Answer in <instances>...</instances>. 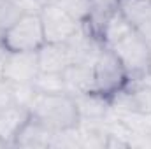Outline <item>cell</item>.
<instances>
[{"label": "cell", "instance_id": "obj_1", "mask_svg": "<svg viewBox=\"0 0 151 149\" xmlns=\"http://www.w3.org/2000/svg\"><path fill=\"white\" fill-rule=\"evenodd\" d=\"M28 111L32 117L39 119L40 123H44L55 132L74 128L79 123V112H77L76 100L69 93H62V95L37 93Z\"/></svg>", "mask_w": 151, "mask_h": 149}, {"label": "cell", "instance_id": "obj_2", "mask_svg": "<svg viewBox=\"0 0 151 149\" xmlns=\"http://www.w3.org/2000/svg\"><path fill=\"white\" fill-rule=\"evenodd\" d=\"M109 49L118 56L121 65L125 67L128 79H146L150 75V51L151 46L139 35V32L134 28L125 37L116 40Z\"/></svg>", "mask_w": 151, "mask_h": 149}, {"label": "cell", "instance_id": "obj_3", "mask_svg": "<svg viewBox=\"0 0 151 149\" xmlns=\"http://www.w3.org/2000/svg\"><path fill=\"white\" fill-rule=\"evenodd\" d=\"M44 42V28L39 14H23L2 35V44L7 51H37Z\"/></svg>", "mask_w": 151, "mask_h": 149}, {"label": "cell", "instance_id": "obj_4", "mask_svg": "<svg viewBox=\"0 0 151 149\" xmlns=\"http://www.w3.org/2000/svg\"><path fill=\"white\" fill-rule=\"evenodd\" d=\"M93 74H95L97 93H102L106 97H113L118 90H121L128 82V75H127L125 67L121 65L118 56L106 46L100 51V54L93 65Z\"/></svg>", "mask_w": 151, "mask_h": 149}, {"label": "cell", "instance_id": "obj_5", "mask_svg": "<svg viewBox=\"0 0 151 149\" xmlns=\"http://www.w3.org/2000/svg\"><path fill=\"white\" fill-rule=\"evenodd\" d=\"M39 16L42 21L46 42H67L81 27L77 19H74L65 9H62L55 2L42 5Z\"/></svg>", "mask_w": 151, "mask_h": 149}, {"label": "cell", "instance_id": "obj_6", "mask_svg": "<svg viewBox=\"0 0 151 149\" xmlns=\"http://www.w3.org/2000/svg\"><path fill=\"white\" fill-rule=\"evenodd\" d=\"M40 72L37 51H7L4 58L2 77L9 82H34Z\"/></svg>", "mask_w": 151, "mask_h": 149}, {"label": "cell", "instance_id": "obj_7", "mask_svg": "<svg viewBox=\"0 0 151 149\" xmlns=\"http://www.w3.org/2000/svg\"><path fill=\"white\" fill-rule=\"evenodd\" d=\"M40 72H63L70 63L72 56L65 42H44L37 49Z\"/></svg>", "mask_w": 151, "mask_h": 149}, {"label": "cell", "instance_id": "obj_8", "mask_svg": "<svg viewBox=\"0 0 151 149\" xmlns=\"http://www.w3.org/2000/svg\"><path fill=\"white\" fill-rule=\"evenodd\" d=\"M53 135L55 130H51L49 126H46L44 123H40L39 119L32 117L21 126V130L18 132L14 144L12 146H23V148H47L53 142Z\"/></svg>", "mask_w": 151, "mask_h": 149}, {"label": "cell", "instance_id": "obj_9", "mask_svg": "<svg viewBox=\"0 0 151 149\" xmlns=\"http://www.w3.org/2000/svg\"><path fill=\"white\" fill-rule=\"evenodd\" d=\"M62 74H63V79H65L67 93L70 97H77V95L97 91L93 67L81 65V63H70Z\"/></svg>", "mask_w": 151, "mask_h": 149}, {"label": "cell", "instance_id": "obj_10", "mask_svg": "<svg viewBox=\"0 0 151 149\" xmlns=\"http://www.w3.org/2000/svg\"><path fill=\"white\" fill-rule=\"evenodd\" d=\"M28 119H30V111L27 107H21L18 104L0 107V137L9 146H12L18 132Z\"/></svg>", "mask_w": 151, "mask_h": 149}, {"label": "cell", "instance_id": "obj_11", "mask_svg": "<svg viewBox=\"0 0 151 149\" xmlns=\"http://www.w3.org/2000/svg\"><path fill=\"white\" fill-rule=\"evenodd\" d=\"M77 112H79V119H97V117H104L111 111V102L109 97L91 91V93H84V95H77L74 97Z\"/></svg>", "mask_w": 151, "mask_h": 149}, {"label": "cell", "instance_id": "obj_12", "mask_svg": "<svg viewBox=\"0 0 151 149\" xmlns=\"http://www.w3.org/2000/svg\"><path fill=\"white\" fill-rule=\"evenodd\" d=\"M118 11L137 30L151 19V0H118Z\"/></svg>", "mask_w": 151, "mask_h": 149}, {"label": "cell", "instance_id": "obj_13", "mask_svg": "<svg viewBox=\"0 0 151 149\" xmlns=\"http://www.w3.org/2000/svg\"><path fill=\"white\" fill-rule=\"evenodd\" d=\"M34 86L37 93L44 95H62L67 93L65 88V79L62 72H39L34 79Z\"/></svg>", "mask_w": 151, "mask_h": 149}, {"label": "cell", "instance_id": "obj_14", "mask_svg": "<svg viewBox=\"0 0 151 149\" xmlns=\"http://www.w3.org/2000/svg\"><path fill=\"white\" fill-rule=\"evenodd\" d=\"M62 9H65L79 23H86L91 16V0H56Z\"/></svg>", "mask_w": 151, "mask_h": 149}, {"label": "cell", "instance_id": "obj_15", "mask_svg": "<svg viewBox=\"0 0 151 149\" xmlns=\"http://www.w3.org/2000/svg\"><path fill=\"white\" fill-rule=\"evenodd\" d=\"M21 16L23 12L18 9V5L12 0H0V40L4 32L11 28Z\"/></svg>", "mask_w": 151, "mask_h": 149}, {"label": "cell", "instance_id": "obj_16", "mask_svg": "<svg viewBox=\"0 0 151 149\" xmlns=\"http://www.w3.org/2000/svg\"><path fill=\"white\" fill-rule=\"evenodd\" d=\"M35 95H37V90H35L34 82H12V100H14V104L28 109L32 100L35 98Z\"/></svg>", "mask_w": 151, "mask_h": 149}, {"label": "cell", "instance_id": "obj_17", "mask_svg": "<svg viewBox=\"0 0 151 149\" xmlns=\"http://www.w3.org/2000/svg\"><path fill=\"white\" fill-rule=\"evenodd\" d=\"M14 104L12 100V82H9L5 77L0 75V107Z\"/></svg>", "mask_w": 151, "mask_h": 149}, {"label": "cell", "instance_id": "obj_18", "mask_svg": "<svg viewBox=\"0 0 151 149\" xmlns=\"http://www.w3.org/2000/svg\"><path fill=\"white\" fill-rule=\"evenodd\" d=\"M12 2L23 14H39L42 9V4L39 0H12Z\"/></svg>", "mask_w": 151, "mask_h": 149}, {"label": "cell", "instance_id": "obj_19", "mask_svg": "<svg viewBox=\"0 0 151 149\" xmlns=\"http://www.w3.org/2000/svg\"><path fill=\"white\" fill-rule=\"evenodd\" d=\"M137 32H139V35H141V37H142L151 46V19L148 21V23H144L142 27H139V28H137Z\"/></svg>", "mask_w": 151, "mask_h": 149}, {"label": "cell", "instance_id": "obj_20", "mask_svg": "<svg viewBox=\"0 0 151 149\" xmlns=\"http://www.w3.org/2000/svg\"><path fill=\"white\" fill-rule=\"evenodd\" d=\"M5 53H7V49L2 47V49H0V75H2V69H4V58H5Z\"/></svg>", "mask_w": 151, "mask_h": 149}, {"label": "cell", "instance_id": "obj_21", "mask_svg": "<svg viewBox=\"0 0 151 149\" xmlns=\"http://www.w3.org/2000/svg\"><path fill=\"white\" fill-rule=\"evenodd\" d=\"M42 5H46V4H53V2H56V0H39Z\"/></svg>", "mask_w": 151, "mask_h": 149}, {"label": "cell", "instance_id": "obj_22", "mask_svg": "<svg viewBox=\"0 0 151 149\" xmlns=\"http://www.w3.org/2000/svg\"><path fill=\"white\" fill-rule=\"evenodd\" d=\"M5 146H9V144H7V142H5V140L0 137V148H5Z\"/></svg>", "mask_w": 151, "mask_h": 149}, {"label": "cell", "instance_id": "obj_23", "mask_svg": "<svg viewBox=\"0 0 151 149\" xmlns=\"http://www.w3.org/2000/svg\"><path fill=\"white\" fill-rule=\"evenodd\" d=\"M148 77L151 79V51H150V75H148Z\"/></svg>", "mask_w": 151, "mask_h": 149}, {"label": "cell", "instance_id": "obj_24", "mask_svg": "<svg viewBox=\"0 0 151 149\" xmlns=\"http://www.w3.org/2000/svg\"><path fill=\"white\" fill-rule=\"evenodd\" d=\"M2 47H4V44H2V40H0V49H2Z\"/></svg>", "mask_w": 151, "mask_h": 149}]
</instances>
